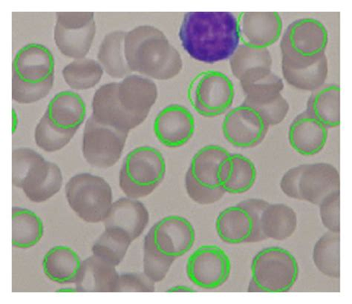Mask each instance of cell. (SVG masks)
I'll use <instances>...</instances> for the list:
<instances>
[{
    "mask_svg": "<svg viewBox=\"0 0 352 304\" xmlns=\"http://www.w3.org/2000/svg\"><path fill=\"white\" fill-rule=\"evenodd\" d=\"M157 98V86L152 80L131 75L96 91L91 116L102 125L129 133L145 121Z\"/></svg>",
    "mask_w": 352,
    "mask_h": 304,
    "instance_id": "6da1fadb",
    "label": "cell"
},
{
    "mask_svg": "<svg viewBox=\"0 0 352 304\" xmlns=\"http://www.w3.org/2000/svg\"><path fill=\"white\" fill-rule=\"evenodd\" d=\"M179 36L192 59L208 64L223 61L239 45L238 18L230 12H188L184 14Z\"/></svg>",
    "mask_w": 352,
    "mask_h": 304,
    "instance_id": "7a4b0ae2",
    "label": "cell"
},
{
    "mask_svg": "<svg viewBox=\"0 0 352 304\" xmlns=\"http://www.w3.org/2000/svg\"><path fill=\"white\" fill-rule=\"evenodd\" d=\"M124 49L129 69L146 78L168 80L182 70L180 53L155 27L141 25L126 32Z\"/></svg>",
    "mask_w": 352,
    "mask_h": 304,
    "instance_id": "3957f363",
    "label": "cell"
},
{
    "mask_svg": "<svg viewBox=\"0 0 352 304\" xmlns=\"http://www.w3.org/2000/svg\"><path fill=\"white\" fill-rule=\"evenodd\" d=\"M195 241V229L188 219L171 215L157 221L144 239V274L155 283L161 282L174 261L186 255Z\"/></svg>",
    "mask_w": 352,
    "mask_h": 304,
    "instance_id": "277c9868",
    "label": "cell"
},
{
    "mask_svg": "<svg viewBox=\"0 0 352 304\" xmlns=\"http://www.w3.org/2000/svg\"><path fill=\"white\" fill-rule=\"evenodd\" d=\"M55 62L51 51L30 43L17 51L12 63V98L31 104L50 94L54 84Z\"/></svg>",
    "mask_w": 352,
    "mask_h": 304,
    "instance_id": "5b68a950",
    "label": "cell"
},
{
    "mask_svg": "<svg viewBox=\"0 0 352 304\" xmlns=\"http://www.w3.org/2000/svg\"><path fill=\"white\" fill-rule=\"evenodd\" d=\"M165 174L166 163L161 152L151 146H139L124 160L120 187L127 198H145L160 185Z\"/></svg>",
    "mask_w": 352,
    "mask_h": 304,
    "instance_id": "8992f818",
    "label": "cell"
},
{
    "mask_svg": "<svg viewBox=\"0 0 352 304\" xmlns=\"http://www.w3.org/2000/svg\"><path fill=\"white\" fill-rule=\"evenodd\" d=\"M251 269V282L261 292L268 293L289 292L300 272L296 257L280 246H270L259 251L254 257Z\"/></svg>",
    "mask_w": 352,
    "mask_h": 304,
    "instance_id": "52a82bcc",
    "label": "cell"
},
{
    "mask_svg": "<svg viewBox=\"0 0 352 304\" xmlns=\"http://www.w3.org/2000/svg\"><path fill=\"white\" fill-rule=\"evenodd\" d=\"M230 154L220 145H210L199 150L191 161L185 176L188 196L200 205H210L220 200L226 193L219 186V165Z\"/></svg>",
    "mask_w": 352,
    "mask_h": 304,
    "instance_id": "ba28073f",
    "label": "cell"
},
{
    "mask_svg": "<svg viewBox=\"0 0 352 304\" xmlns=\"http://www.w3.org/2000/svg\"><path fill=\"white\" fill-rule=\"evenodd\" d=\"M66 195L70 207L80 218L89 224L102 222L113 205L109 184L96 175L81 173L67 184Z\"/></svg>",
    "mask_w": 352,
    "mask_h": 304,
    "instance_id": "9c48e42d",
    "label": "cell"
},
{
    "mask_svg": "<svg viewBox=\"0 0 352 304\" xmlns=\"http://www.w3.org/2000/svg\"><path fill=\"white\" fill-rule=\"evenodd\" d=\"M268 204L263 199H248L221 211L216 221L217 233L221 241L228 244L265 241L261 219Z\"/></svg>",
    "mask_w": 352,
    "mask_h": 304,
    "instance_id": "30bf717a",
    "label": "cell"
},
{
    "mask_svg": "<svg viewBox=\"0 0 352 304\" xmlns=\"http://www.w3.org/2000/svg\"><path fill=\"white\" fill-rule=\"evenodd\" d=\"M188 100L192 107L204 117H217L228 112L235 98L233 82L218 71H203L189 86Z\"/></svg>",
    "mask_w": 352,
    "mask_h": 304,
    "instance_id": "8fae6325",
    "label": "cell"
},
{
    "mask_svg": "<svg viewBox=\"0 0 352 304\" xmlns=\"http://www.w3.org/2000/svg\"><path fill=\"white\" fill-rule=\"evenodd\" d=\"M329 43L327 27L313 18L292 22L282 35V57L298 60H310L326 54Z\"/></svg>",
    "mask_w": 352,
    "mask_h": 304,
    "instance_id": "7c38bea8",
    "label": "cell"
},
{
    "mask_svg": "<svg viewBox=\"0 0 352 304\" xmlns=\"http://www.w3.org/2000/svg\"><path fill=\"white\" fill-rule=\"evenodd\" d=\"M96 34L94 13H57L54 41L65 56L77 60L85 58Z\"/></svg>",
    "mask_w": 352,
    "mask_h": 304,
    "instance_id": "4fadbf2b",
    "label": "cell"
},
{
    "mask_svg": "<svg viewBox=\"0 0 352 304\" xmlns=\"http://www.w3.org/2000/svg\"><path fill=\"white\" fill-rule=\"evenodd\" d=\"M129 133L98 123L91 116L86 124L82 154L86 161L98 169L113 167L122 156Z\"/></svg>",
    "mask_w": 352,
    "mask_h": 304,
    "instance_id": "5bb4252c",
    "label": "cell"
},
{
    "mask_svg": "<svg viewBox=\"0 0 352 304\" xmlns=\"http://www.w3.org/2000/svg\"><path fill=\"white\" fill-rule=\"evenodd\" d=\"M186 272L190 281L204 290H216L230 278V257L215 245L201 246L189 257Z\"/></svg>",
    "mask_w": 352,
    "mask_h": 304,
    "instance_id": "9a60e30c",
    "label": "cell"
},
{
    "mask_svg": "<svg viewBox=\"0 0 352 304\" xmlns=\"http://www.w3.org/2000/svg\"><path fill=\"white\" fill-rule=\"evenodd\" d=\"M221 128L229 143L236 148L251 149L263 141L270 126L257 109L243 103L229 110Z\"/></svg>",
    "mask_w": 352,
    "mask_h": 304,
    "instance_id": "2e32d148",
    "label": "cell"
},
{
    "mask_svg": "<svg viewBox=\"0 0 352 304\" xmlns=\"http://www.w3.org/2000/svg\"><path fill=\"white\" fill-rule=\"evenodd\" d=\"M157 139L168 148L175 149L186 145L195 132V118L190 110L179 104L163 108L154 122Z\"/></svg>",
    "mask_w": 352,
    "mask_h": 304,
    "instance_id": "e0dca14e",
    "label": "cell"
},
{
    "mask_svg": "<svg viewBox=\"0 0 352 304\" xmlns=\"http://www.w3.org/2000/svg\"><path fill=\"white\" fill-rule=\"evenodd\" d=\"M240 41L257 49H268L283 35V22L277 12H244L238 19Z\"/></svg>",
    "mask_w": 352,
    "mask_h": 304,
    "instance_id": "ac0fdd59",
    "label": "cell"
},
{
    "mask_svg": "<svg viewBox=\"0 0 352 304\" xmlns=\"http://www.w3.org/2000/svg\"><path fill=\"white\" fill-rule=\"evenodd\" d=\"M86 116L87 108L82 98L76 92L64 91L50 101L43 117L54 130L75 136Z\"/></svg>",
    "mask_w": 352,
    "mask_h": 304,
    "instance_id": "d6986e66",
    "label": "cell"
},
{
    "mask_svg": "<svg viewBox=\"0 0 352 304\" xmlns=\"http://www.w3.org/2000/svg\"><path fill=\"white\" fill-rule=\"evenodd\" d=\"M340 191V177L337 168L327 163L305 164L300 178L301 200L319 206L332 193Z\"/></svg>",
    "mask_w": 352,
    "mask_h": 304,
    "instance_id": "ffe728a7",
    "label": "cell"
},
{
    "mask_svg": "<svg viewBox=\"0 0 352 304\" xmlns=\"http://www.w3.org/2000/svg\"><path fill=\"white\" fill-rule=\"evenodd\" d=\"M329 128L310 115L307 110L294 118L289 130L292 148L303 156L320 153L328 141Z\"/></svg>",
    "mask_w": 352,
    "mask_h": 304,
    "instance_id": "44dd1931",
    "label": "cell"
},
{
    "mask_svg": "<svg viewBox=\"0 0 352 304\" xmlns=\"http://www.w3.org/2000/svg\"><path fill=\"white\" fill-rule=\"evenodd\" d=\"M282 71L287 82L303 91H314L326 84L329 63L326 54L310 60L282 57Z\"/></svg>",
    "mask_w": 352,
    "mask_h": 304,
    "instance_id": "7402d4cb",
    "label": "cell"
},
{
    "mask_svg": "<svg viewBox=\"0 0 352 304\" xmlns=\"http://www.w3.org/2000/svg\"><path fill=\"white\" fill-rule=\"evenodd\" d=\"M256 177L255 164L243 154L230 153L219 165V186L230 195H242L252 189Z\"/></svg>",
    "mask_w": 352,
    "mask_h": 304,
    "instance_id": "603a6c76",
    "label": "cell"
},
{
    "mask_svg": "<svg viewBox=\"0 0 352 304\" xmlns=\"http://www.w3.org/2000/svg\"><path fill=\"white\" fill-rule=\"evenodd\" d=\"M149 220V213L142 202L122 198L113 202L104 224L105 229L122 230L133 242L144 233Z\"/></svg>",
    "mask_w": 352,
    "mask_h": 304,
    "instance_id": "cb8c5ba5",
    "label": "cell"
},
{
    "mask_svg": "<svg viewBox=\"0 0 352 304\" xmlns=\"http://www.w3.org/2000/svg\"><path fill=\"white\" fill-rule=\"evenodd\" d=\"M62 185L60 169L56 164L43 159L28 172L21 189L31 201L42 202L58 194Z\"/></svg>",
    "mask_w": 352,
    "mask_h": 304,
    "instance_id": "d4e9b609",
    "label": "cell"
},
{
    "mask_svg": "<svg viewBox=\"0 0 352 304\" xmlns=\"http://www.w3.org/2000/svg\"><path fill=\"white\" fill-rule=\"evenodd\" d=\"M273 59L268 49H257L241 44L230 58L234 77L245 85L272 71Z\"/></svg>",
    "mask_w": 352,
    "mask_h": 304,
    "instance_id": "484cf974",
    "label": "cell"
},
{
    "mask_svg": "<svg viewBox=\"0 0 352 304\" xmlns=\"http://www.w3.org/2000/svg\"><path fill=\"white\" fill-rule=\"evenodd\" d=\"M118 277L116 266L94 255L82 262L76 291L115 292Z\"/></svg>",
    "mask_w": 352,
    "mask_h": 304,
    "instance_id": "4316f807",
    "label": "cell"
},
{
    "mask_svg": "<svg viewBox=\"0 0 352 304\" xmlns=\"http://www.w3.org/2000/svg\"><path fill=\"white\" fill-rule=\"evenodd\" d=\"M81 265L80 257L73 248L57 246L52 248L44 256L43 270L51 281L69 284L77 281Z\"/></svg>",
    "mask_w": 352,
    "mask_h": 304,
    "instance_id": "83f0119b",
    "label": "cell"
},
{
    "mask_svg": "<svg viewBox=\"0 0 352 304\" xmlns=\"http://www.w3.org/2000/svg\"><path fill=\"white\" fill-rule=\"evenodd\" d=\"M307 112L328 128L340 126V88L324 84L312 91Z\"/></svg>",
    "mask_w": 352,
    "mask_h": 304,
    "instance_id": "f1b7e54d",
    "label": "cell"
},
{
    "mask_svg": "<svg viewBox=\"0 0 352 304\" xmlns=\"http://www.w3.org/2000/svg\"><path fill=\"white\" fill-rule=\"evenodd\" d=\"M126 34L123 31L107 34L98 50V62L107 75L114 79H124L133 73L125 56Z\"/></svg>",
    "mask_w": 352,
    "mask_h": 304,
    "instance_id": "f546056e",
    "label": "cell"
},
{
    "mask_svg": "<svg viewBox=\"0 0 352 304\" xmlns=\"http://www.w3.org/2000/svg\"><path fill=\"white\" fill-rule=\"evenodd\" d=\"M298 227L295 211L284 204H268L261 219L262 233L265 238L282 242L291 237Z\"/></svg>",
    "mask_w": 352,
    "mask_h": 304,
    "instance_id": "4dcf8cb0",
    "label": "cell"
},
{
    "mask_svg": "<svg viewBox=\"0 0 352 304\" xmlns=\"http://www.w3.org/2000/svg\"><path fill=\"white\" fill-rule=\"evenodd\" d=\"M44 234L41 218L34 211L20 207L12 209V245L30 248L38 244Z\"/></svg>",
    "mask_w": 352,
    "mask_h": 304,
    "instance_id": "1f68e13d",
    "label": "cell"
},
{
    "mask_svg": "<svg viewBox=\"0 0 352 304\" xmlns=\"http://www.w3.org/2000/svg\"><path fill=\"white\" fill-rule=\"evenodd\" d=\"M313 261L317 269L331 279L340 278V236L331 232L323 235L315 244Z\"/></svg>",
    "mask_w": 352,
    "mask_h": 304,
    "instance_id": "d6a6232c",
    "label": "cell"
},
{
    "mask_svg": "<svg viewBox=\"0 0 352 304\" xmlns=\"http://www.w3.org/2000/svg\"><path fill=\"white\" fill-rule=\"evenodd\" d=\"M131 243V237L122 230L105 229V232L92 246V253L116 267L124 260Z\"/></svg>",
    "mask_w": 352,
    "mask_h": 304,
    "instance_id": "836d02e7",
    "label": "cell"
},
{
    "mask_svg": "<svg viewBox=\"0 0 352 304\" xmlns=\"http://www.w3.org/2000/svg\"><path fill=\"white\" fill-rule=\"evenodd\" d=\"M104 71L98 61L82 58L73 61L65 67L63 76L72 89L87 90L99 84Z\"/></svg>",
    "mask_w": 352,
    "mask_h": 304,
    "instance_id": "e575fe53",
    "label": "cell"
},
{
    "mask_svg": "<svg viewBox=\"0 0 352 304\" xmlns=\"http://www.w3.org/2000/svg\"><path fill=\"white\" fill-rule=\"evenodd\" d=\"M241 86L245 95L244 104L256 107L270 102L281 95L284 84L279 76L270 71L263 77Z\"/></svg>",
    "mask_w": 352,
    "mask_h": 304,
    "instance_id": "d590c367",
    "label": "cell"
},
{
    "mask_svg": "<svg viewBox=\"0 0 352 304\" xmlns=\"http://www.w3.org/2000/svg\"><path fill=\"white\" fill-rule=\"evenodd\" d=\"M73 135L63 134L54 130L42 117L36 126L34 139L41 149L47 152H54L64 148L73 138Z\"/></svg>",
    "mask_w": 352,
    "mask_h": 304,
    "instance_id": "8d00e7d4",
    "label": "cell"
},
{
    "mask_svg": "<svg viewBox=\"0 0 352 304\" xmlns=\"http://www.w3.org/2000/svg\"><path fill=\"white\" fill-rule=\"evenodd\" d=\"M43 159L42 155L31 149L21 148L14 150L12 152L13 185L21 189L28 172L35 163Z\"/></svg>",
    "mask_w": 352,
    "mask_h": 304,
    "instance_id": "74e56055",
    "label": "cell"
},
{
    "mask_svg": "<svg viewBox=\"0 0 352 304\" xmlns=\"http://www.w3.org/2000/svg\"><path fill=\"white\" fill-rule=\"evenodd\" d=\"M322 223L329 232L340 233V191L332 193L320 204Z\"/></svg>",
    "mask_w": 352,
    "mask_h": 304,
    "instance_id": "f35d334b",
    "label": "cell"
},
{
    "mask_svg": "<svg viewBox=\"0 0 352 304\" xmlns=\"http://www.w3.org/2000/svg\"><path fill=\"white\" fill-rule=\"evenodd\" d=\"M155 283L144 272L124 273L119 275L115 292H153Z\"/></svg>",
    "mask_w": 352,
    "mask_h": 304,
    "instance_id": "ab89813d",
    "label": "cell"
},
{
    "mask_svg": "<svg viewBox=\"0 0 352 304\" xmlns=\"http://www.w3.org/2000/svg\"><path fill=\"white\" fill-rule=\"evenodd\" d=\"M265 119L268 126H274L281 124L289 112V104L281 95L270 102L254 107Z\"/></svg>",
    "mask_w": 352,
    "mask_h": 304,
    "instance_id": "60d3db41",
    "label": "cell"
},
{
    "mask_svg": "<svg viewBox=\"0 0 352 304\" xmlns=\"http://www.w3.org/2000/svg\"><path fill=\"white\" fill-rule=\"evenodd\" d=\"M304 165L290 169L285 172L280 181V188L284 194L290 198L301 200L300 183Z\"/></svg>",
    "mask_w": 352,
    "mask_h": 304,
    "instance_id": "b9f144b4",
    "label": "cell"
},
{
    "mask_svg": "<svg viewBox=\"0 0 352 304\" xmlns=\"http://www.w3.org/2000/svg\"><path fill=\"white\" fill-rule=\"evenodd\" d=\"M168 292H194L195 290H192L190 288L185 287V285H177V287L171 288Z\"/></svg>",
    "mask_w": 352,
    "mask_h": 304,
    "instance_id": "7bdbcfd3",
    "label": "cell"
}]
</instances>
